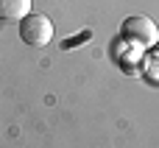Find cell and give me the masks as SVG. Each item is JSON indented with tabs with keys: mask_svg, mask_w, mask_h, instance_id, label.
Wrapping results in <instances>:
<instances>
[{
	"mask_svg": "<svg viewBox=\"0 0 159 148\" xmlns=\"http://www.w3.org/2000/svg\"><path fill=\"white\" fill-rule=\"evenodd\" d=\"M143 73H145V78L148 81H159V53H151L148 59H145V67H143Z\"/></svg>",
	"mask_w": 159,
	"mask_h": 148,
	"instance_id": "277c9868",
	"label": "cell"
},
{
	"mask_svg": "<svg viewBox=\"0 0 159 148\" xmlns=\"http://www.w3.org/2000/svg\"><path fill=\"white\" fill-rule=\"evenodd\" d=\"M20 39L31 48H45L53 39V22L45 14H28L20 20Z\"/></svg>",
	"mask_w": 159,
	"mask_h": 148,
	"instance_id": "7a4b0ae2",
	"label": "cell"
},
{
	"mask_svg": "<svg viewBox=\"0 0 159 148\" xmlns=\"http://www.w3.org/2000/svg\"><path fill=\"white\" fill-rule=\"evenodd\" d=\"M123 39L131 42V45H140L145 50H151L159 42V28L151 17H143V14H134L123 22Z\"/></svg>",
	"mask_w": 159,
	"mask_h": 148,
	"instance_id": "6da1fadb",
	"label": "cell"
},
{
	"mask_svg": "<svg viewBox=\"0 0 159 148\" xmlns=\"http://www.w3.org/2000/svg\"><path fill=\"white\" fill-rule=\"evenodd\" d=\"M28 14H31V0H0V20L6 22H20Z\"/></svg>",
	"mask_w": 159,
	"mask_h": 148,
	"instance_id": "3957f363",
	"label": "cell"
}]
</instances>
